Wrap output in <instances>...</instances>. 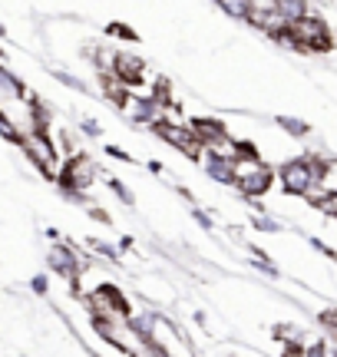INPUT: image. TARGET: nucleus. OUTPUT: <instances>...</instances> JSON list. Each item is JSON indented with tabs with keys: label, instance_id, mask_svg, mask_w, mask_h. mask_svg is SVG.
Masks as SVG:
<instances>
[{
	"label": "nucleus",
	"instance_id": "1",
	"mask_svg": "<svg viewBox=\"0 0 337 357\" xmlns=\"http://www.w3.org/2000/svg\"><path fill=\"white\" fill-rule=\"evenodd\" d=\"M327 162H331V155L304 153V155H295V159L281 162V166L274 169V176H278V185H281L288 195H298V199H304V192L324 178Z\"/></svg>",
	"mask_w": 337,
	"mask_h": 357
},
{
	"label": "nucleus",
	"instance_id": "2",
	"mask_svg": "<svg viewBox=\"0 0 337 357\" xmlns=\"http://www.w3.org/2000/svg\"><path fill=\"white\" fill-rule=\"evenodd\" d=\"M17 146L24 149V155L40 169V172H43V176L56 178V172H60V146L53 142L50 132H30V136H20Z\"/></svg>",
	"mask_w": 337,
	"mask_h": 357
},
{
	"label": "nucleus",
	"instance_id": "3",
	"mask_svg": "<svg viewBox=\"0 0 337 357\" xmlns=\"http://www.w3.org/2000/svg\"><path fill=\"white\" fill-rule=\"evenodd\" d=\"M152 132H156L162 142H168L172 149H179L185 159H192V162H202V155H205V146L192 136V129H189V123H159V126H152Z\"/></svg>",
	"mask_w": 337,
	"mask_h": 357
},
{
	"label": "nucleus",
	"instance_id": "4",
	"mask_svg": "<svg viewBox=\"0 0 337 357\" xmlns=\"http://www.w3.org/2000/svg\"><path fill=\"white\" fill-rule=\"evenodd\" d=\"M123 113H126V119H130L132 126L152 129V126H159V123L166 119V102H159L152 93H149V96H139V93H132Z\"/></svg>",
	"mask_w": 337,
	"mask_h": 357
},
{
	"label": "nucleus",
	"instance_id": "5",
	"mask_svg": "<svg viewBox=\"0 0 337 357\" xmlns=\"http://www.w3.org/2000/svg\"><path fill=\"white\" fill-rule=\"evenodd\" d=\"M113 73L136 93V86H143L146 83L143 56H136V53H130V50H116V56H113Z\"/></svg>",
	"mask_w": 337,
	"mask_h": 357
},
{
	"label": "nucleus",
	"instance_id": "6",
	"mask_svg": "<svg viewBox=\"0 0 337 357\" xmlns=\"http://www.w3.org/2000/svg\"><path fill=\"white\" fill-rule=\"evenodd\" d=\"M274 182H278L274 169L265 166V169H258V172H251V176L238 178V182H235V192H238L242 199H248V202H255V199H265V195L272 192Z\"/></svg>",
	"mask_w": 337,
	"mask_h": 357
},
{
	"label": "nucleus",
	"instance_id": "7",
	"mask_svg": "<svg viewBox=\"0 0 337 357\" xmlns=\"http://www.w3.org/2000/svg\"><path fill=\"white\" fill-rule=\"evenodd\" d=\"M189 129H192V136L202 142V146H212L215 139H221V136L228 132V126L221 123L219 116H192V119H189Z\"/></svg>",
	"mask_w": 337,
	"mask_h": 357
},
{
	"label": "nucleus",
	"instance_id": "8",
	"mask_svg": "<svg viewBox=\"0 0 337 357\" xmlns=\"http://www.w3.org/2000/svg\"><path fill=\"white\" fill-rule=\"evenodd\" d=\"M202 169H205V176L212 178V182H219V185H228V189H235V182H238L232 159H221V155L205 153V155H202Z\"/></svg>",
	"mask_w": 337,
	"mask_h": 357
},
{
	"label": "nucleus",
	"instance_id": "9",
	"mask_svg": "<svg viewBox=\"0 0 337 357\" xmlns=\"http://www.w3.org/2000/svg\"><path fill=\"white\" fill-rule=\"evenodd\" d=\"M205 153H212V155H221V159H238V139H235L232 132H225L221 139H215L212 146H205Z\"/></svg>",
	"mask_w": 337,
	"mask_h": 357
},
{
	"label": "nucleus",
	"instance_id": "10",
	"mask_svg": "<svg viewBox=\"0 0 337 357\" xmlns=\"http://www.w3.org/2000/svg\"><path fill=\"white\" fill-rule=\"evenodd\" d=\"M274 123L285 129L291 139H308V136H311V126H308L304 119H298V116H278Z\"/></svg>",
	"mask_w": 337,
	"mask_h": 357
},
{
	"label": "nucleus",
	"instance_id": "11",
	"mask_svg": "<svg viewBox=\"0 0 337 357\" xmlns=\"http://www.w3.org/2000/svg\"><path fill=\"white\" fill-rule=\"evenodd\" d=\"M278 13L288 24H295L301 17H308V0H278Z\"/></svg>",
	"mask_w": 337,
	"mask_h": 357
},
{
	"label": "nucleus",
	"instance_id": "12",
	"mask_svg": "<svg viewBox=\"0 0 337 357\" xmlns=\"http://www.w3.org/2000/svg\"><path fill=\"white\" fill-rule=\"evenodd\" d=\"M232 20H248V0H215Z\"/></svg>",
	"mask_w": 337,
	"mask_h": 357
},
{
	"label": "nucleus",
	"instance_id": "13",
	"mask_svg": "<svg viewBox=\"0 0 337 357\" xmlns=\"http://www.w3.org/2000/svg\"><path fill=\"white\" fill-rule=\"evenodd\" d=\"M251 229L265 231V235H278V231H281V222H274L272 215H255L251 218Z\"/></svg>",
	"mask_w": 337,
	"mask_h": 357
},
{
	"label": "nucleus",
	"instance_id": "14",
	"mask_svg": "<svg viewBox=\"0 0 337 357\" xmlns=\"http://www.w3.org/2000/svg\"><path fill=\"white\" fill-rule=\"evenodd\" d=\"M106 185H109V189H113V192L119 195V202L130 205V208H132V202H136V199H132V192L126 189V185H123V182H119L116 176H109V172H106Z\"/></svg>",
	"mask_w": 337,
	"mask_h": 357
},
{
	"label": "nucleus",
	"instance_id": "15",
	"mask_svg": "<svg viewBox=\"0 0 337 357\" xmlns=\"http://www.w3.org/2000/svg\"><path fill=\"white\" fill-rule=\"evenodd\" d=\"M79 132H83V136H90V139H100V136H103V132H100V123H96V119H90V116H86V119H79Z\"/></svg>",
	"mask_w": 337,
	"mask_h": 357
},
{
	"label": "nucleus",
	"instance_id": "16",
	"mask_svg": "<svg viewBox=\"0 0 337 357\" xmlns=\"http://www.w3.org/2000/svg\"><path fill=\"white\" fill-rule=\"evenodd\" d=\"M109 33H113V37H119V40H130V43H136V40H139V33H136L132 26H123V24H109Z\"/></svg>",
	"mask_w": 337,
	"mask_h": 357
},
{
	"label": "nucleus",
	"instance_id": "17",
	"mask_svg": "<svg viewBox=\"0 0 337 357\" xmlns=\"http://www.w3.org/2000/svg\"><path fill=\"white\" fill-rule=\"evenodd\" d=\"M103 153L109 155V159H116V162H126V166H132V162H136V159H132V155L126 153V149H119V146H113V142H109V146H106Z\"/></svg>",
	"mask_w": 337,
	"mask_h": 357
},
{
	"label": "nucleus",
	"instance_id": "18",
	"mask_svg": "<svg viewBox=\"0 0 337 357\" xmlns=\"http://www.w3.org/2000/svg\"><path fill=\"white\" fill-rule=\"evenodd\" d=\"M53 79H60L63 86H70V89H77V93H83V79H79V77H70L66 70H56V73H53Z\"/></svg>",
	"mask_w": 337,
	"mask_h": 357
},
{
	"label": "nucleus",
	"instance_id": "19",
	"mask_svg": "<svg viewBox=\"0 0 337 357\" xmlns=\"http://www.w3.org/2000/svg\"><path fill=\"white\" fill-rule=\"evenodd\" d=\"M30 291L40 294V298L50 291V281H47V275H33V278H30Z\"/></svg>",
	"mask_w": 337,
	"mask_h": 357
},
{
	"label": "nucleus",
	"instance_id": "20",
	"mask_svg": "<svg viewBox=\"0 0 337 357\" xmlns=\"http://www.w3.org/2000/svg\"><path fill=\"white\" fill-rule=\"evenodd\" d=\"M86 212H90V218H96V222H100V225H109V222H113V218H109V212H106V208H100V205H86Z\"/></svg>",
	"mask_w": 337,
	"mask_h": 357
},
{
	"label": "nucleus",
	"instance_id": "21",
	"mask_svg": "<svg viewBox=\"0 0 337 357\" xmlns=\"http://www.w3.org/2000/svg\"><path fill=\"white\" fill-rule=\"evenodd\" d=\"M192 218H195V222H198V225H202L205 231H212V215H208L205 208H198V205H192Z\"/></svg>",
	"mask_w": 337,
	"mask_h": 357
},
{
	"label": "nucleus",
	"instance_id": "22",
	"mask_svg": "<svg viewBox=\"0 0 337 357\" xmlns=\"http://www.w3.org/2000/svg\"><path fill=\"white\" fill-rule=\"evenodd\" d=\"M311 248H318V252H321V255H324V258H337V252H334V248H331V245H324V242H321V238H311Z\"/></svg>",
	"mask_w": 337,
	"mask_h": 357
},
{
	"label": "nucleus",
	"instance_id": "23",
	"mask_svg": "<svg viewBox=\"0 0 337 357\" xmlns=\"http://www.w3.org/2000/svg\"><path fill=\"white\" fill-rule=\"evenodd\" d=\"M149 172H152V176H166V166H162L159 159H149Z\"/></svg>",
	"mask_w": 337,
	"mask_h": 357
}]
</instances>
